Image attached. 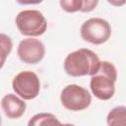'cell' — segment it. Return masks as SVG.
Wrapping results in <instances>:
<instances>
[{
    "instance_id": "1",
    "label": "cell",
    "mask_w": 126,
    "mask_h": 126,
    "mask_svg": "<svg viewBox=\"0 0 126 126\" xmlns=\"http://www.w3.org/2000/svg\"><path fill=\"white\" fill-rule=\"evenodd\" d=\"M100 65L98 56L92 50L80 48L67 55L64 60V70L72 77L94 75Z\"/></svg>"
},
{
    "instance_id": "2",
    "label": "cell",
    "mask_w": 126,
    "mask_h": 126,
    "mask_svg": "<svg viewBox=\"0 0 126 126\" xmlns=\"http://www.w3.org/2000/svg\"><path fill=\"white\" fill-rule=\"evenodd\" d=\"M116 80L117 71L115 66L108 61H102L97 72L92 76L91 91L98 99L108 100L114 94Z\"/></svg>"
},
{
    "instance_id": "3",
    "label": "cell",
    "mask_w": 126,
    "mask_h": 126,
    "mask_svg": "<svg viewBox=\"0 0 126 126\" xmlns=\"http://www.w3.org/2000/svg\"><path fill=\"white\" fill-rule=\"evenodd\" d=\"M16 26L24 35L38 36L45 32L47 23L39 11L23 10L16 17Z\"/></svg>"
},
{
    "instance_id": "4",
    "label": "cell",
    "mask_w": 126,
    "mask_h": 126,
    "mask_svg": "<svg viewBox=\"0 0 126 126\" xmlns=\"http://www.w3.org/2000/svg\"><path fill=\"white\" fill-rule=\"evenodd\" d=\"M60 100L66 109L71 111H81L90 106L92 95L85 88L76 84H71L62 90Z\"/></svg>"
},
{
    "instance_id": "5",
    "label": "cell",
    "mask_w": 126,
    "mask_h": 126,
    "mask_svg": "<svg viewBox=\"0 0 126 126\" xmlns=\"http://www.w3.org/2000/svg\"><path fill=\"white\" fill-rule=\"evenodd\" d=\"M84 40L93 44H102L111 35L109 23L101 18H92L83 23L80 30Z\"/></svg>"
},
{
    "instance_id": "6",
    "label": "cell",
    "mask_w": 126,
    "mask_h": 126,
    "mask_svg": "<svg viewBox=\"0 0 126 126\" xmlns=\"http://www.w3.org/2000/svg\"><path fill=\"white\" fill-rule=\"evenodd\" d=\"M14 92L24 99L35 98L40 90V82L37 75L32 71H23L13 79Z\"/></svg>"
},
{
    "instance_id": "7",
    "label": "cell",
    "mask_w": 126,
    "mask_h": 126,
    "mask_svg": "<svg viewBox=\"0 0 126 126\" xmlns=\"http://www.w3.org/2000/svg\"><path fill=\"white\" fill-rule=\"evenodd\" d=\"M19 58L27 64H36L42 60L45 54L43 43L35 38L29 37L23 39L17 49Z\"/></svg>"
},
{
    "instance_id": "8",
    "label": "cell",
    "mask_w": 126,
    "mask_h": 126,
    "mask_svg": "<svg viewBox=\"0 0 126 126\" xmlns=\"http://www.w3.org/2000/svg\"><path fill=\"white\" fill-rule=\"evenodd\" d=\"M1 107L8 118L18 119L26 111V102L14 94H8L2 98Z\"/></svg>"
},
{
    "instance_id": "9",
    "label": "cell",
    "mask_w": 126,
    "mask_h": 126,
    "mask_svg": "<svg viewBox=\"0 0 126 126\" xmlns=\"http://www.w3.org/2000/svg\"><path fill=\"white\" fill-rule=\"evenodd\" d=\"M28 126H63V124L53 114L42 112L33 115L29 120Z\"/></svg>"
},
{
    "instance_id": "10",
    "label": "cell",
    "mask_w": 126,
    "mask_h": 126,
    "mask_svg": "<svg viewBox=\"0 0 126 126\" xmlns=\"http://www.w3.org/2000/svg\"><path fill=\"white\" fill-rule=\"evenodd\" d=\"M108 126H126V107L116 106L111 109L106 117Z\"/></svg>"
},
{
    "instance_id": "11",
    "label": "cell",
    "mask_w": 126,
    "mask_h": 126,
    "mask_svg": "<svg viewBox=\"0 0 126 126\" xmlns=\"http://www.w3.org/2000/svg\"><path fill=\"white\" fill-rule=\"evenodd\" d=\"M13 47L12 39L5 33H0V69L4 66V63L10 54Z\"/></svg>"
},
{
    "instance_id": "12",
    "label": "cell",
    "mask_w": 126,
    "mask_h": 126,
    "mask_svg": "<svg viewBox=\"0 0 126 126\" xmlns=\"http://www.w3.org/2000/svg\"><path fill=\"white\" fill-rule=\"evenodd\" d=\"M83 0H61L60 6L62 9L68 13H74L77 11H81Z\"/></svg>"
},
{
    "instance_id": "13",
    "label": "cell",
    "mask_w": 126,
    "mask_h": 126,
    "mask_svg": "<svg viewBox=\"0 0 126 126\" xmlns=\"http://www.w3.org/2000/svg\"><path fill=\"white\" fill-rule=\"evenodd\" d=\"M97 3L98 2L96 0H83L81 12H91V11H93L95 8V6L97 5Z\"/></svg>"
},
{
    "instance_id": "14",
    "label": "cell",
    "mask_w": 126,
    "mask_h": 126,
    "mask_svg": "<svg viewBox=\"0 0 126 126\" xmlns=\"http://www.w3.org/2000/svg\"><path fill=\"white\" fill-rule=\"evenodd\" d=\"M63 126H75V125L70 124V123H65V124H63Z\"/></svg>"
},
{
    "instance_id": "15",
    "label": "cell",
    "mask_w": 126,
    "mask_h": 126,
    "mask_svg": "<svg viewBox=\"0 0 126 126\" xmlns=\"http://www.w3.org/2000/svg\"><path fill=\"white\" fill-rule=\"evenodd\" d=\"M0 126H1V118H0Z\"/></svg>"
}]
</instances>
